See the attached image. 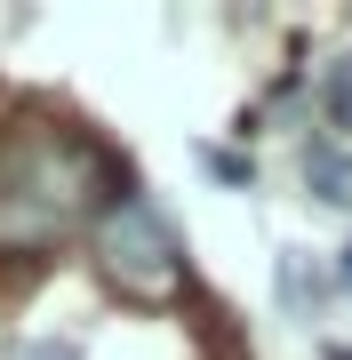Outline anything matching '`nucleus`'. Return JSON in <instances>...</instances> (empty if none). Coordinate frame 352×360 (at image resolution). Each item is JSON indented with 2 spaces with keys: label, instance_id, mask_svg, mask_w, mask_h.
I'll return each mask as SVG.
<instances>
[{
  "label": "nucleus",
  "instance_id": "1",
  "mask_svg": "<svg viewBox=\"0 0 352 360\" xmlns=\"http://www.w3.org/2000/svg\"><path fill=\"white\" fill-rule=\"evenodd\" d=\"M96 176H105L96 144L65 129H16L0 144V248L8 257L56 248L96 208Z\"/></svg>",
  "mask_w": 352,
  "mask_h": 360
},
{
  "label": "nucleus",
  "instance_id": "2",
  "mask_svg": "<svg viewBox=\"0 0 352 360\" xmlns=\"http://www.w3.org/2000/svg\"><path fill=\"white\" fill-rule=\"evenodd\" d=\"M89 248H96V272L120 288V296H136V304H169V296H184V240H176V224L160 217L144 193H112L105 208H96V224H89Z\"/></svg>",
  "mask_w": 352,
  "mask_h": 360
},
{
  "label": "nucleus",
  "instance_id": "3",
  "mask_svg": "<svg viewBox=\"0 0 352 360\" xmlns=\"http://www.w3.org/2000/svg\"><path fill=\"white\" fill-rule=\"evenodd\" d=\"M304 184H313L328 208L352 200V153H344L337 136H313V144H304Z\"/></svg>",
  "mask_w": 352,
  "mask_h": 360
},
{
  "label": "nucleus",
  "instance_id": "4",
  "mask_svg": "<svg viewBox=\"0 0 352 360\" xmlns=\"http://www.w3.org/2000/svg\"><path fill=\"white\" fill-rule=\"evenodd\" d=\"M320 296H328V281L296 257V248H288V257H280V304L296 312V321H313V312H320Z\"/></svg>",
  "mask_w": 352,
  "mask_h": 360
},
{
  "label": "nucleus",
  "instance_id": "5",
  "mask_svg": "<svg viewBox=\"0 0 352 360\" xmlns=\"http://www.w3.org/2000/svg\"><path fill=\"white\" fill-rule=\"evenodd\" d=\"M328 129H352V56H337V72H328Z\"/></svg>",
  "mask_w": 352,
  "mask_h": 360
},
{
  "label": "nucleus",
  "instance_id": "6",
  "mask_svg": "<svg viewBox=\"0 0 352 360\" xmlns=\"http://www.w3.org/2000/svg\"><path fill=\"white\" fill-rule=\"evenodd\" d=\"M8 360H80V345H65V336H32V345H16Z\"/></svg>",
  "mask_w": 352,
  "mask_h": 360
},
{
  "label": "nucleus",
  "instance_id": "7",
  "mask_svg": "<svg viewBox=\"0 0 352 360\" xmlns=\"http://www.w3.org/2000/svg\"><path fill=\"white\" fill-rule=\"evenodd\" d=\"M200 160H209V168H216V176H224V184H256V168H248L240 153H200Z\"/></svg>",
  "mask_w": 352,
  "mask_h": 360
},
{
  "label": "nucleus",
  "instance_id": "8",
  "mask_svg": "<svg viewBox=\"0 0 352 360\" xmlns=\"http://www.w3.org/2000/svg\"><path fill=\"white\" fill-rule=\"evenodd\" d=\"M337 281H344V288H352V248H344V272H337Z\"/></svg>",
  "mask_w": 352,
  "mask_h": 360
},
{
  "label": "nucleus",
  "instance_id": "9",
  "mask_svg": "<svg viewBox=\"0 0 352 360\" xmlns=\"http://www.w3.org/2000/svg\"><path fill=\"white\" fill-rule=\"evenodd\" d=\"M328 360H352V352H328Z\"/></svg>",
  "mask_w": 352,
  "mask_h": 360
}]
</instances>
